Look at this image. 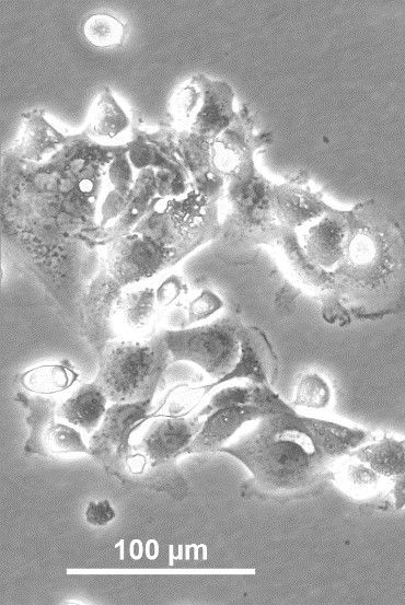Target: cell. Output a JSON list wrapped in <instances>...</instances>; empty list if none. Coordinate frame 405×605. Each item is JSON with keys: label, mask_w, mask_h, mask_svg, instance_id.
Returning <instances> with one entry per match:
<instances>
[{"label": "cell", "mask_w": 405, "mask_h": 605, "mask_svg": "<svg viewBox=\"0 0 405 605\" xmlns=\"http://www.w3.org/2000/svg\"><path fill=\"white\" fill-rule=\"evenodd\" d=\"M354 220L344 261L323 318L338 326L375 321L405 303V233L375 200L352 207Z\"/></svg>", "instance_id": "cell-1"}, {"label": "cell", "mask_w": 405, "mask_h": 605, "mask_svg": "<svg viewBox=\"0 0 405 605\" xmlns=\"http://www.w3.org/2000/svg\"><path fill=\"white\" fill-rule=\"evenodd\" d=\"M218 452L238 458L251 473L244 498L290 501L320 493L331 481V465L296 411L257 420Z\"/></svg>", "instance_id": "cell-2"}, {"label": "cell", "mask_w": 405, "mask_h": 605, "mask_svg": "<svg viewBox=\"0 0 405 605\" xmlns=\"http://www.w3.org/2000/svg\"><path fill=\"white\" fill-rule=\"evenodd\" d=\"M198 417L146 419L132 432L113 473L124 486L164 492L176 500L188 495V484L176 459L200 430Z\"/></svg>", "instance_id": "cell-3"}, {"label": "cell", "mask_w": 405, "mask_h": 605, "mask_svg": "<svg viewBox=\"0 0 405 605\" xmlns=\"http://www.w3.org/2000/svg\"><path fill=\"white\" fill-rule=\"evenodd\" d=\"M171 363L162 331L141 339L117 337L99 354L93 382L111 403L144 402L152 399Z\"/></svg>", "instance_id": "cell-4"}, {"label": "cell", "mask_w": 405, "mask_h": 605, "mask_svg": "<svg viewBox=\"0 0 405 605\" xmlns=\"http://www.w3.org/2000/svg\"><path fill=\"white\" fill-rule=\"evenodd\" d=\"M131 232L162 247L173 265L221 233L217 203L192 189L177 198L157 196Z\"/></svg>", "instance_id": "cell-5"}, {"label": "cell", "mask_w": 405, "mask_h": 605, "mask_svg": "<svg viewBox=\"0 0 405 605\" xmlns=\"http://www.w3.org/2000/svg\"><path fill=\"white\" fill-rule=\"evenodd\" d=\"M273 185L254 160L225 178L227 212L219 237L233 247L276 246L281 226L274 211Z\"/></svg>", "instance_id": "cell-6"}, {"label": "cell", "mask_w": 405, "mask_h": 605, "mask_svg": "<svg viewBox=\"0 0 405 605\" xmlns=\"http://www.w3.org/2000/svg\"><path fill=\"white\" fill-rule=\"evenodd\" d=\"M243 326L240 314L228 311L201 325L162 333L172 363L193 362L218 381L229 374L239 360Z\"/></svg>", "instance_id": "cell-7"}, {"label": "cell", "mask_w": 405, "mask_h": 605, "mask_svg": "<svg viewBox=\"0 0 405 605\" xmlns=\"http://www.w3.org/2000/svg\"><path fill=\"white\" fill-rule=\"evenodd\" d=\"M233 98V89L227 82L196 74L172 96L171 118L175 128L212 141L235 116Z\"/></svg>", "instance_id": "cell-8"}, {"label": "cell", "mask_w": 405, "mask_h": 605, "mask_svg": "<svg viewBox=\"0 0 405 605\" xmlns=\"http://www.w3.org/2000/svg\"><path fill=\"white\" fill-rule=\"evenodd\" d=\"M26 411L30 437L25 442L26 454L53 456L69 453H88L89 446L74 427L56 421L58 402L44 395L19 391L14 396Z\"/></svg>", "instance_id": "cell-9"}, {"label": "cell", "mask_w": 405, "mask_h": 605, "mask_svg": "<svg viewBox=\"0 0 405 605\" xmlns=\"http://www.w3.org/2000/svg\"><path fill=\"white\" fill-rule=\"evenodd\" d=\"M123 288L111 277L104 264L88 282L80 303L82 336L99 356L117 338L116 311Z\"/></svg>", "instance_id": "cell-10"}, {"label": "cell", "mask_w": 405, "mask_h": 605, "mask_svg": "<svg viewBox=\"0 0 405 605\" xmlns=\"http://www.w3.org/2000/svg\"><path fill=\"white\" fill-rule=\"evenodd\" d=\"M108 245L104 265L121 288L173 266L170 255L162 247L139 233L129 232Z\"/></svg>", "instance_id": "cell-11"}, {"label": "cell", "mask_w": 405, "mask_h": 605, "mask_svg": "<svg viewBox=\"0 0 405 605\" xmlns=\"http://www.w3.org/2000/svg\"><path fill=\"white\" fill-rule=\"evenodd\" d=\"M123 144L101 143L83 130L68 136L66 143L45 162L24 163L27 172L65 173L79 183L82 181L102 182L105 165H108Z\"/></svg>", "instance_id": "cell-12"}, {"label": "cell", "mask_w": 405, "mask_h": 605, "mask_svg": "<svg viewBox=\"0 0 405 605\" xmlns=\"http://www.w3.org/2000/svg\"><path fill=\"white\" fill-rule=\"evenodd\" d=\"M151 400L112 403L89 439V454L111 475L117 466L135 429L148 419Z\"/></svg>", "instance_id": "cell-13"}, {"label": "cell", "mask_w": 405, "mask_h": 605, "mask_svg": "<svg viewBox=\"0 0 405 605\" xmlns=\"http://www.w3.org/2000/svg\"><path fill=\"white\" fill-rule=\"evenodd\" d=\"M273 142V135L258 132L247 106L243 104L231 124L211 141V164L228 178L254 160L255 152Z\"/></svg>", "instance_id": "cell-14"}, {"label": "cell", "mask_w": 405, "mask_h": 605, "mask_svg": "<svg viewBox=\"0 0 405 605\" xmlns=\"http://www.w3.org/2000/svg\"><path fill=\"white\" fill-rule=\"evenodd\" d=\"M273 206L281 228L297 230L326 212L327 205L320 190L310 184L309 174L299 171L285 182L273 185Z\"/></svg>", "instance_id": "cell-15"}, {"label": "cell", "mask_w": 405, "mask_h": 605, "mask_svg": "<svg viewBox=\"0 0 405 605\" xmlns=\"http://www.w3.org/2000/svg\"><path fill=\"white\" fill-rule=\"evenodd\" d=\"M279 363L264 331L254 326H243L240 356L233 370L222 379L202 387L204 395L215 387L234 380H247L254 384L273 386L277 381Z\"/></svg>", "instance_id": "cell-16"}, {"label": "cell", "mask_w": 405, "mask_h": 605, "mask_svg": "<svg viewBox=\"0 0 405 605\" xmlns=\"http://www.w3.org/2000/svg\"><path fill=\"white\" fill-rule=\"evenodd\" d=\"M271 416L254 405H238L220 408L206 416L200 430L184 453L218 452L242 428L243 424Z\"/></svg>", "instance_id": "cell-17"}, {"label": "cell", "mask_w": 405, "mask_h": 605, "mask_svg": "<svg viewBox=\"0 0 405 605\" xmlns=\"http://www.w3.org/2000/svg\"><path fill=\"white\" fill-rule=\"evenodd\" d=\"M157 196L154 168L139 171L121 214L111 225L89 231L83 237L84 243L91 248L93 245L109 244L131 232Z\"/></svg>", "instance_id": "cell-18"}, {"label": "cell", "mask_w": 405, "mask_h": 605, "mask_svg": "<svg viewBox=\"0 0 405 605\" xmlns=\"http://www.w3.org/2000/svg\"><path fill=\"white\" fill-rule=\"evenodd\" d=\"M160 306L155 289L144 286L123 292L116 311V330L124 338L141 339L153 336Z\"/></svg>", "instance_id": "cell-19"}, {"label": "cell", "mask_w": 405, "mask_h": 605, "mask_svg": "<svg viewBox=\"0 0 405 605\" xmlns=\"http://www.w3.org/2000/svg\"><path fill=\"white\" fill-rule=\"evenodd\" d=\"M20 137L11 151L22 161L40 163L47 155L57 152L67 141L45 117V110L35 108L22 114Z\"/></svg>", "instance_id": "cell-20"}, {"label": "cell", "mask_w": 405, "mask_h": 605, "mask_svg": "<svg viewBox=\"0 0 405 605\" xmlns=\"http://www.w3.org/2000/svg\"><path fill=\"white\" fill-rule=\"evenodd\" d=\"M301 418L324 457L332 463L375 439L370 431L361 428L313 417Z\"/></svg>", "instance_id": "cell-21"}, {"label": "cell", "mask_w": 405, "mask_h": 605, "mask_svg": "<svg viewBox=\"0 0 405 605\" xmlns=\"http://www.w3.org/2000/svg\"><path fill=\"white\" fill-rule=\"evenodd\" d=\"M108 398L94 382L78 386L58 404L56 417L68 424L92 434L100 426Z\"/></svg>", "instance_id": "cell-22"}, {"label": "cell", "mask_w": 405, "mask_h": 605, "mask_svg": "<svg viewBox=\"0 0 405 605\" xmlns=\"http://www.w3.org/2000/svg\"><path fill=\"white\" fill-rule=\"evenodd\" d=\"M389 480L374 472L368 464L350 455L339 458L331 465V481L355 500L375 501L389 486Z\"/></svg>", "instance_id": "cell-23"}, {"label": "cell", "mask_w": 405, "mask_h": 605, "mask_svg": "<svg viewBox=\"0 0 405 605\" xmlns=\"http://www.w3.org/2000/svg\"><path fill=\"white\" fill-rule=\"evenodd\" d=\"M134 120L114 97L109 88L105 86L93 103L85 131L94 140L105 143L121 138L129 129Z\"/></svg>", "instance_id": "cell-24"}, {"label": "cell", "mask_w": 405, "mask_h": 605, "mask_svg": "<svg viewBox=\"0 0 405 605\" xmlns=\"http://www.w3.org/2000/svg\"><path fill=\"white\" fill-rule=\"evenodd\" d=\"M350 456L368 464L374 472L392 480L405 474V439L383 434L352 451Z\"/></svg>", "instance_id": "cell-25"}, {"label": "cell", "mask_w": 405, "mask_h": 605, "mask_svg": "<svg viewBox=\"0 0 405 605\" xmlns=\"http://www.w3.org/2000/svg\"><path fill=\"white\" fill-rule=\"evenodd\" d=\"M78 376L69 363L61 362L30 369L19 376V382L30 393L50 395L69 388Z\"/></svg>", "instance_id": "cell-26"}, {"label": "cell", "mask_w": 405, "mask_h": 605, "mask_svg": "<svg viewBox=\"0 0 405 605\" xmlns=\"http://www.w3.org/2000/svg\"><path fill=\"white\" fill-rule=\"evenodd\" d=\"M187 296L174 305L167 315V323L173 329L186 328L205 321L223 307L222 300L207 287L201 288L193 298Z\"/></svg>", "instance_id": "cell-27"}, {"label": "cell", "mask_w": 405, "mask_h": 605, "mask_svg": "<svg viewBox=\"0 0 405 605\" xmlns=\"http://www.w3.org/2000/svg\"><path fill=\"white\" fill-rule=\"evenodd\" d=\"M128 149V158L138 172L148 167L154 170L171 167L180 162L166 156L161 150L152 143L146 136V132L139 129V124L134 123L131 137L125 142Z\"/></svg>", "instance_id": "cell-28"}, {"label": "cell", "mask_w": 405, "mask_h": 605, "mask_svg": "<svg viewBox=\"0 0 405 605\" xmlns=\"http://www.w3.org/2000/svg\"><path fill=\"white\" fill-rule=\"evenodd\" d=\"M125 31L123 22L107 13H95L89 16L83 25V33L88 42L100 48L120 44Z\"/></svg>", "instance_id": "cell-29"}, {"label": "cell", "mask_w": 405, "mask_h": 605, "mask_svg": "<svg viewBox=\"0 0 405 605\" xmlns=\"http://www.w3.org/2000/svg\"><path fill=\"white\" fill-rule=\"evenodd\" d=\"M332 398V391L327 381L315 372L304 374L297 387L293 405L311 408L324 409Z\"/></svg>", "instance_id": "cell-30"}, {"label": "cell", "mask_w": 405, "mask_h": 605, "mask_svg": "<svg viewBox=\"0 0 405 605\" xmlns=\"http://www.w3.org/2000/svg\"><path fill=\"white\" fill-rule=\"evenodd\" d=\"M157 194L162 198H177L193 189L192 178L183 164L154 170Z\"/></svg>", "instance_id": "cell-31"}, {"label": "cell", "mask_w": 405, "mask_h": 605, "mask_svg": "<svg viewBox=\"0 0 405 605\" xmlns=\"http://www.w3.org/2000/svg\"><path fill=\"white\" fill-rule=\"evenodd\" d=\"M127 152V146L124 143L107 165V178L113 189L123 195H129L136 182L134 166L129 161Z\"/></svg>", "instance_id": "cell-32"}, {"label": "cell", "mask_w": 405, "mask_h": 605, "mask_svg": "<svg viewBox=\"0 0 405 605\" xmlns=\"http://www.w3.org/2000/svg\"><path fill=\"white\" fill-rule=\"evenodd\" d=\"M160 307H167L180 303L181 298L188 295V286L180 276H170L155 290Z\"/></svg>", "instance_id": "cell-33"}, {"label": "cell", "mask_w": 405, "mask_h": 605, "mask_svg": "<svg viewBox=\"0 0 405 605\" xmlns=\"http://www.w3.org/2000/svg\"><path fill=\"white\" fill-rule=\"evenodd\" d=\"M116 516L115 510L109 504L108 500L99 502L91 501L85 510V520L94 526H103L111 522Z\"/></svg>", "instance_id": "cell-34"}, {"label": "cell", "mask_w": 405, "mask_h": 605, "mask_svg": "<svg viewBox=\"0 0 405 605\" xmlns=\"http://www.w3.org/2000/svg\"><path fill=\"white\" fill-rule=\"evenodd\" d=\"M390 492L394 498V504L396 509L400 510L405 507V474L392 479V487Z\"/></svg>", "instance_id": "cell-35"}]
</instances>
